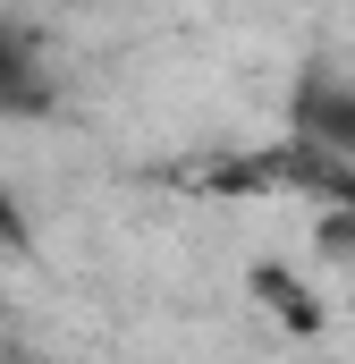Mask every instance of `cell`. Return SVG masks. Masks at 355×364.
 Masks as SVG:
<instances>
[{
  "label": "cell",
  "mask_w": 355,
  "mask_h": 364,
  "mask_svg": "<svg viewBox=\"0 0 355 364\" xmlns=\"http://www.w3.org/2000/svg\"><path fill=\"white\" fill-rule=\"evenodd\" d=\"M34 102H43V60H34V43L17 26H0V119L34 110Z\"/></svg>",
  "instance_id": "cell-3"
},
{
  "label": "cell",
  "mask_w": 355,
  "mask_h": 364,
  "mask_svg": "<svg viewBox=\"0 0 355 364\" xmlns=\"http://www.w3.org/2000/svg\"><path fill=\"white\" fill-rule=\"evenodd\" d=\"M288 144L355 170V77L347 68H305L288 85Z\"/></svg>",
  "instance_id": "cell-1"
},
{
  "label": "cell",
  "mask_w": 355,
  "mask_h": 364,
  "mask_svg": "<svg viewBox=\"0 0 355 364\" xmlns=\"http://www.w3.org/2000/svg\"><path fill=\"white\" fill-rule=\"evenodd\" d=\"M246 288L263 296V305L288 322V331H296V339H313V331H322V296H313L305 279L288 272V263H254V272H246Z\"/></svg>",
  "instance_id": "cell-2"
},
{
  "label": "cell",
  "mask_w": 355,
  "mask_h": 364,
  "mask_svg": "<svg viewBox=\"0 0 355 364\" xmlns=\"http://www.w3.org/2000/svg\"><path fill=\"white\" fill-rule=\"evenodd\" d=\"M0 255H34V220L17 212V195L0 186Z\"/></svg>",
  "instance_id": "cell-4"
}]
</instances>
